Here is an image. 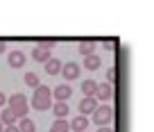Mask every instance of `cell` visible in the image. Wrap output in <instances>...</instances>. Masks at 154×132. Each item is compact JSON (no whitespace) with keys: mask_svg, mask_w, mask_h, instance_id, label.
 <instances>
[{"mask_svg":"<svg viewBox=\"0 0 154 132\" xmlns=\"http://www.w3.org/2000/svg\"><path fill=\"white\" fill-rule=\"evenodd\" d=\"M70 96H72V89H70V84H68V82L57 84V87L52 89V98L57 100V103H66Z\"/></svg>","mask_w":154,"mask_h":132,"instance_id":"4","label":"cell"},{"mask_svg":"<svg viewBox=\"0 0 154 132\" xmlns=\"http://www.w3.org/2000/svg\"><path fill=\"white\" fill-rule=\"evenodd\" d=\"M7 107L14 112V116L18 118H25V114H27V98L23 96V93H11L9 100H7Z\"/></svg>","mask_w":154,"mask_h":132,"instance_id":"2","label":"cell"},{"mask_svg":"<svg viewBox=\"0 0 154 132\" xmlns=\"http://www.w3.org/2000/svg\"><path fill=\"white\" fill-rule=\"evenodd\" d=\"M2 105H5V93L0 91V107H2Z\"/></svg>","mask_w":154,"mask_h":132,"instance_id":"23","label":"cell"},{"mask_svg":"<svg viewBox=\"0 0 154 132\" xmlns=\"http://www.w3.org/2000/svg\"><path fill=\"white\" fill-rule=\"evenodd\" d=\"M5 132H20V130H18V125H9V127H5Z\"/></svg>","mask_w":154,"mask_h":132,"instance_id":"22","label":"cell"},{"mask_svg":"<svg viewBox=\"0 0 154 132\" xmlns=\"http://www.w3.org/2000/svg\"><path fill=\"white\" fill-rule=\"evenodd\" d=\"M97 109V98L93 96V98H88V96H84L82 100H79V114L82 116H86V114H93Z\"/></svg>","mask_w":154,"mask_h":132,"instance_id":"6","label":"cell"},{"mask_svg":"<svg viewBox=\"0 0 154 132\" xmlns=\"http://www.w3.org/2000/svg\"><path fill=\"white\" fill-rule=\"evenodd\" d=\"M61 75H63V80H66V82H72V80L79 78V66H77L75 62H66V64L61 66Z\"/></svg>","mask_w":154,"mask_h":132,"instance_id":"5","label":"cell"},{"mask_svg":"<svg viewBox=\"0 0 154 132\" xmlns=\"http://www.w3.org/2000/svg\"><path fill=\"white\" fill-rule=\"evenodd\" d=\"M32 59H36L38 64H41V62L45 64L48 59H52V57H50V50H45V48H41V46H36V48L32 50Z\"/></svg>","mask_w":154,"mask_h":132,"instance_id":"12","label":"cell"},{"mask_svg":"<svg viewBox=\"0 0 154 132\" xmlns=\"http://www.w3.org/2000/svg\"><path fill=\"white\" fill-rule=\"evenodd\" d=\"M70 130V123L66 121V118H57V121L50 125V132H68Z\"/></svg>","mask_w":154,"mask_h":132,"instance_id":"16","label":"cell"},{"mask_svg":"<svg viewBox=\"0 0 154 132\" xmlns=\"http://www.w3.org/2000/svg\"><path fill=\"white\" fill-rule=\"evenodd\" d=\"M79 53H82L84 57L93 55L95 53V41H82V43H79Z\"/></svg>","mask_w":154,"mask_h":132,"instance_id":"17","label":"cell"},{"mask_svg":"<svg viewBox=\"0 0 154 132\" xmlns=\"http://www.w3.org/2000/svg\"><path fill=\"white\" fill-rule=\"evenodd\" d=\"M61 66H63V64L59 62V59L52 57V59H48V62H45V73H48V75H59Z\"/></svg>","mask_w":154,"mask_h":132,"instance_id":"13","label":"cell"},{"mask_svg":"<svg viewBox=\"0 0 154 132\" xmlns=\"http://www.w3.org/2000/svg\"><path fill=\"white\" fill-rule=\"evenodd\" d=\"M79 89H82V93H84V96L93 98V96H95V91H97V82H95V80H82Z\"/></svg>","mask_w":154,"mask_h":132,"instance_id":"10","label":"cell"},{"mask_svg":"<svg viewBox=\"0 0 154 132\" xmlns=\"http://www.w3.org/2000/svg\"><path fill=\"white\" fill-rule=\"evenodd\" d=\"M0 132H5V125H2V123H0Z\"/></svg>","mask_w":154,"mask_h":132,"instance_id":"26","label":"cell"},{"mask_svg":"<svg viewBox=\"0 0 154 132\" xmlns=\"http://www.w3.org/2000/svg\"><path fill=\"white\" fill-rule=\"evenodd\" d=\"M97 132H113V130H111V127H100Z\"/></svg>","mask_w":154,"mask_h":132,"instance_id":"25","label":"cell"},{"mask_svg":"<svg viewBox=\"0 0 154 132\" xmlns=\"http://www.w3.org/2000/svg\"><path fill=\"white\" fill-rule=\"evenodd\" d=\"M18 130L20 132H36V123H34L29 116H25V118L18 121Z\"/></svg>","mask_w":154,"mask_h":132,"instance_id":"15","label":"cell"},{"mask_svg":"<svg viewBox=\"0 0 154 132\" xmlns=\"http://www.w3.org/2000/svg\"><path fill=\"white\" fill-rule=\"evenodd\" d=\"M113 78H116V71H113V69H109V71H106V82L111 84V82H113Z\"/></svg>","mask_w":154,"mask_h":132,"instance_id":"21","label":"cell"},{"mask_svg":"<svg viewBox=\"0 0 154 132\" xmlns=\"http://www.w3.org/2000/svg\"><path fill=\"white\" fill-rule=\"evenodd\" d=\"M52 112H54V116H57V118H66L68 116V105L66 103H54Z\"/></svg>","mask_w":154,"mask_h":132,"instance_id":"18","label":"cell"},{"mask_svg":"<svg viewBox=\"0 0 154 132\" xmlns=\"http://www.w3.org/2000/svg\"><path fill=\"white\" fill-rule=\"evenodd\" d=\"M16 121H18V118L14 116V112H11L9 107L0 112V123H2V125H5V127H9V125H16Z\"/></svg>","mask_w":154,"mask_h":132,"instance_id":"11","label":"cell"},{"mask_svg":"<svg viewBox=\"0 0 154 132\" xmlns=\"http://www.w3.org/2000/svg\"><path fill=\"white\" fill-rule=\"evenodd\" d=\"M5 48H7V43H5V41H0V53H5Z\"/></svg>","mask_w":154,"mask_h":132,"instance_id":"24","label":"cell"},{"mask_svg":"<svg viewBox=\"0 0 154 132\" xmlns=\"http://www.w3.org/2000/svg\"><path fill=\"white\" fill-rule=\"evenodd\" d=\"M9 66L11 69H23V64H25V55H23V50H11L9 53Z\"/></svg>","mask_w":154,"mask_h":132,"instance_id":"8","label":"cell"},{"mask_svg":"<svg viewBox=\"0 0 154 132\" xmlns=\"http://www.w3.org/2000/svg\"><path fill=\"white\" fill-rule=\"evenodd\" d=\"M25 84H29L32 89H38V87H41V80H38L36 73H32V71H29V73H25Z\"/></svg>","mask_w":154,"mask_h":132,"instance_id":"19","label":"cell"},{"mask_svg":"<svg viewBox=\"0 0 154 132\" xmlns=\"http://www.w3.org/2000/svg\"><path fill=\"white\" fill-rule=\"evenodd\" d=\"M38 46H41V48H45V50H50V48L54 46V41H52V39H43V41H41Z\"/></svg>","mask_w":154,"mask_h":132,"instance_id":"20","label":"cell"},{"mask_svg":"<svg viewBox=\"0 0 154 132\" xmlns=\"http://www.w3.org/2000/svg\"><path fill=\"white\" fill-rule=\"evenodd\" d=\"M113 121V109L109 105H100V107L93 112V123L97 127H109V123Z\"/></svg>","mask_w":154,"mask_h":132,"instance_id":"3","label":"cell"},{"mask_svg":"<svg viewBox=\"0 0 154 132\" xmlns=\"http://www.w3.org/2000/svg\"><path fill=\"white\" fill-rule=\"evenodd\" d=\"M95 98H97V100H109V98H113V87H111L109 82H102V84H97Z\"/></svg>","mask_w":154,"mask_h":132,"instance_id":"7","label":"cell"},{"mask_svg":"<svg viewBox=\"0 0 154 132\" xmlns=\"http://www.w3.org/2000/svg\"><path fill=\"white\" fill-rule=\"evenodd\" d=\"M84 66H86L88 71H97V69H100V66H102V59L97 57L95 53H93V55H88V57L84 59Z\"/></svg>","mask_w":154,"mask_h":132,"instance_id":"14","label":"cell"},{"mask_svg":"<svg viewBox=\"0 0 154 132\" xmlns=\"http://www.w3.org/2000/svg\"><path fill=\"white\" fill-rule=\"evenodd\" d=\"M32 107L38 109V112H45V109L52 107V89L41 84L38 89H34V96H32Z\"/></svg>","mask_w":154,"mask_h":132,"instance_id":"1","label":"cell"},{"mask_svg":"<svg viewBox=\"0 0 154 132\" xmlns=\"http://www.w3.org/2000/svg\"><path fill=\"white\" fill-rule=\"evenodd\" d=\"M86 125H88V118L82 116V114H77L70 121V130H75V132H86Z\"/></svg>","mask_w":154,"mask_h":132,"instance_id":"9","label":"cell"}]
</instances>
